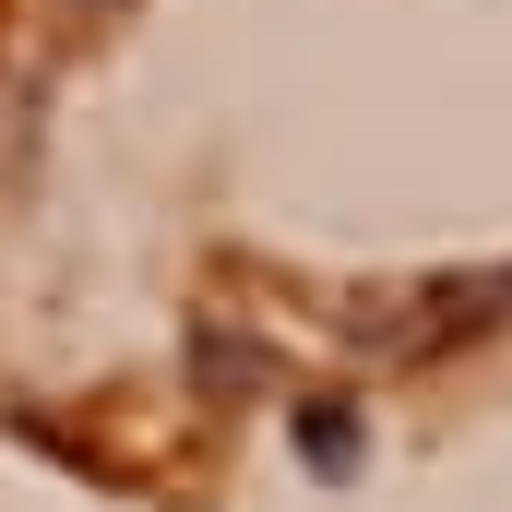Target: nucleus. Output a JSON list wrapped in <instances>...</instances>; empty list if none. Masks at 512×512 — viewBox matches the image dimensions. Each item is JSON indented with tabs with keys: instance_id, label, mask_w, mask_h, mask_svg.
Returning a JSON list of instances; mask_svg holds the SVG:
<instances>
[{
	"instance_id": "nucleus-1",
	"label": "nucleus",
	"mask_w": 512,
	"mask_h": 512,
	"mask_svg": "<svg viewBox=\"0 0 512 512\" xmlns=\"http://www.w3.org/2000/svg\"><path fill=\"white\" fill-rule=\"evenodd\" d=\"M298 453H310L322 477H346V465H358V417H346L334 393H310V405H298Z\"/></svg>"
}]
</instances>
